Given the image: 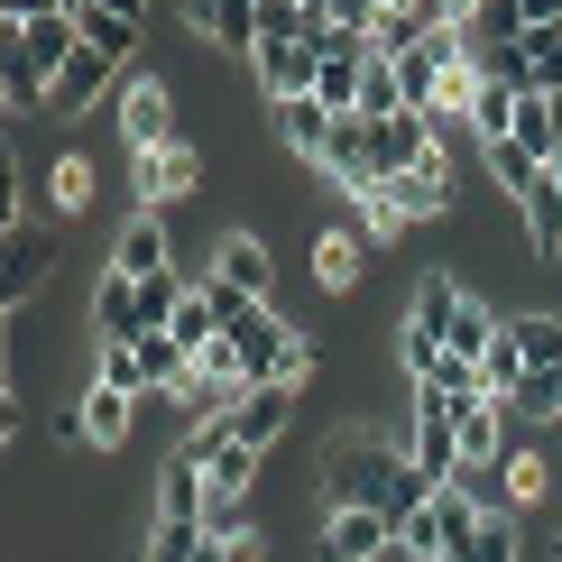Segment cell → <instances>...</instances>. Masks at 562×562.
<instances>
[{"label": "cell", "mask_w": 562, "mask_h": 562, "mask_svg": "<svg viewBox=\"0 0 562 562\" xmlns=\"http://www.w3.org/2000/svg\"><path fill=\"white\" fill-rule=\"evenodd\" d=\"M396 471H406V452L379 434H333V452H323V517H341V507H387Z\"/></svg>", "instance_id": "1"}, {"label": "cell", "mask_w": 562, "mask_h": 562, "mask_svg": "<svg viewBox=\"0 0 562 562\" xmlns=\"http://www.w3.org/2000/svg\"><path fill=\"white\" fill-rule=\"evenodd\" d=\"M406 461H415L434 488L461 480V406H452L442 387H406Z\"/></svg>", "instance_id": "2"}, {"label": "cell", "mask_w": 562, "mask_h": 562, "mask_svg": "<svg viewBox=\"0 0 562 562\" xmlns=\"http://www.w3.org/2000/svg\"><path fill=\"white\" fill-rule=\"evenodd\" d=\"M111 121H121V138H130V157H148V148H176L184 138V121H176V83L167 75H121V102H111Z\"/></svg>", "instance_id": "3"}, {"label": "cell", "mask_w": 562, "mask_h": 562, "mask_svg": "<svg viewBox=\"0 0 562 562\" xmlns=\"http://www.w3.org/2000/svg\"><path fill=\"white\" fill-rule=\"evenodd\" d=\"M130 184H138V213H176V203L203 194V148H194V138H176V148L130 157Z\"/></svg>", "instance_id": "4"}, {"label": "cell", "mask_w": 562, "mask_h": 562, "mask_svg": "<svg viewBox=\"0 0 562 562\" xmlns=\"http://www.w3.org/2000/svg\"><path fill=\"white\" fill-rule=\"evenodd\" d=\"M213 286H231L240 304H268L277 295V259L259 231H213Z\"/></svg>", "instance_id": "5"}, {"label": "cell", "mask_w": 562, "mask_h": 562, "mask_svg": "<svg viewBox=\"0 0 562 562\" xmlns=\"http://www.w3.org/2000/svg\"><path fill=\"white\" fill-rule=\"evenodd\" d=\"M194 471H203L213 498H249V488H259V452L231 442V425H194Z\"/></svg>", "instance_id": "6"}, {"label": "cell", "mask_w": 562, "mask_h": 562, "mask_svg": "<svg viewBox=\"0 0 562 562\" xmlns=\"http://www.w3.org/2000/svg\"><path fill=\"white\" fill-rule=\"evenodd\" d=\"M222 425H231V442H249V452L268 461L277 442H286V425H295V387H277V379H268V387H249L240 406L222 415Z\"/></svg>", "instance_id": "7"}, {"label": "cell", "mask_w": 562, "mask_h": 562, "mask_svg": "<svg viewBox=\"0 0 562 562\" xmlns=\"http://www.w3.org/2000/svg\"><path fill=\"white\" fill-rule=\"evenodd\" d=\"M387 194L406 203V222H452V203H461V167H452V148H434L415 176H387Z\"/></svg>", "instance_id": "8"}, {"label": "cell", "mask_w": 562, "mask_h": 562, "mask_svg": "<svg viewBox=\"0 0 562 562\" xmlns=\"http://www.w3.org/2000/svg\"><path fill=\"white\" fill-rule=\"evenodd\" d=\"M379 553H396V526L379 517V507H341V517H323L314 562H379Z\"/></svg>", "instance_id": "9"}, {"label": "cell", "mask_w": 562, "mask_h": 562, "mask_svg": "<svg viewBox=\"0 0 562 562\" xmlns=\"http://www.w3.org/2000/svg\"><path fill=\"white\" fill-rule=\"evenodd\" d=\"M434 148H442V138H434V121H425V111H396V121H369V167H379V176H415Z\"/></svg>", "instance_id": "10"}, {"label": "cell", "mask_w": 562, "mask_h": 562, "mask_svg": "<svg viewBox=\"0 0 562 562\" xmlns=\"http://www.w3.org/2000/svg\"><path fill=\"white\" fill-rule=\"evenodd\" d=\"M111 268H121V277H138V286H148V277H176L167 213H130V222H121V240H111Z\"/></svg>", "instance_id": "11"}, {"label": "cell", "mask_w": 562, "mask_h": 562, "mask_svg": "<svg viewBox=\"0 0 562 562\" xmlns=\"http://www.w3.org/2000/svg\"><path fill=\"white\" fill-rule=\"evenodd\" d=\"M176 19H184V29H194L203 46H240V56H249V46H259V0H176Z\"/></svg>", "instance_id": "12"}, {"label": "cell", "mask_w": 562, "mask_h": 562, "mask_svg": "<svg viewBox=\"0 0 562 562\" xmlns=\"http://www.w3.org/2000/svg\"><path fill=\"white\" fill-rule=\"evenodd\" d=\"M268 130H277V148L286 157H304V167H323V148H333V111L314 102V92H295V102H268Z\"/></svg>", "instance_id": "13"}, {"label": "cell", "mask_w": 562, "mask_h": 562, "mask_svg": "<svg viewBox=\"0 0 562 562\" xmlns=\"http://www.w3.org/2000/svg\"><path fill=\"white\" fill-rule=\"evenodd\" d=\"M46 277H56V240L19 222V231H10V268H0V304H10V314H19V304H37Z\"/></svg>", "instance_id": "14"}, {"label": "cell", "mask_w": 562, "mask_h": 562, "mask_svg": "<svg viewBox=\"0 0 562 562\" xmlns=\"http://www.w3.org/2000/svg\"><path fill=\"white\" fill-rule=\"evenodd\" d=\"M83 442L92 452H121V442L138 434V406H157V396H121V387H83Z\"/></svg>", "instance_id": "15"}, {"label": "cell", "mask_w": 562, "mask_h": 562, "mask_svg": "<svg viewBox=\"0 0 562 562\" xmlns=\"http://www.w3.org/2000/svg\"><path fill=\"white\" fill-rule=\"evenodd\" d=\"M360 277H369V240H360V231H350V222L314 231V286L323 295H350Z\"/></svg>", "instance_id": "16"}, {"label": "cell", "mask_w": 562, "mask_h": 562, "mask_svg": "<svg viewBox=\"0 0 562 562\" xmlns=\"http://www.w3.org/2000/svg\"><path fill=\"white\" fill-rule=\"evenodd\" d=\"M507 425H517V415L498 406V396H480V406H461V471H498L507 461Z\"/></svg>", "instance_id": "17"}, {"label": "cell", "mask_w": 562, "mask_h": 562, "mask_svg": "<svg viewBox=\"0 0 562 562\" xmlns=\"http://www.w3.org/2000/svg\"><path fill=\"white\" fill-rule=\"evenodd\" d=\"M148 333V314H138V277L102 268V286H92V341H138Z\"/></svg>", "instance_id": "18"}, {"label": "cell", "mask_w": 562, "mask_h": 562, "mask_svg": "<svg viewBox=\"0 0 562 562\" xmlns=\"http://www.w3.org/2000/svg\"><path fill=\"white\" fill-rule=\"evenodd\" d=\"M203 507H213V488H203L194 452H176L167 471H157V517H167V526H203Z\"/></svg>", "instance_id": "19"}, {"label": "cell", "mask_w": 562, "mask_h": 562, "mask_svg": "<svg viewBox=\"0 0 562 562\" xmlns=\"http://www.w3.org/2000/svg\"><path fill=\"white\" fill-rule=\"evenodd\" d=\"M323 176H333L341 194L379 184V167H369V121H341V130H333V148H323Z\"/></svg>", "instance_id": "20"}, {"label": "cell", "mask_w": 562, "mask_h": 562, "mask_svg": "<svg viewBox=\"0 0 562 562\" xmlns=\"http://www.w3.org/2000/svg\"><path fill=\"white\" fill-rule=\"evenodd\" d=\"M350 231H360L369 249H387L396 231H406V203L387 194V176H379V184H360V194H350Z\"/></svg>", "instance_id": "21"}, {"label": "cell", "mask_w": 562, "mask_h": 562, "mask_svg": "<svg viewBox=\"0 0 562 562\" xmlns=\"http://www.w3.org/2000/svg\"><path fill=\"white\" fill-rule=\"evenodd\" d=\"M480 157H488V176H498V194L517 203V213H526V203H535V194L553 184V176H544V167H535V157L517 148V138H498V148H480Z\"/></svg>", "instance_id": "22"}, {"label": "cell", "mask_w": 562, "mask_h": 562, "mask_svg": "<svg viewBox=\"0 0 562 562\" xmlns=\"http://www.w3.org/2000/svg\"><path fill=\"white\" fill-rule=\"evenodd\" d=\"M498 488H507V507H544V488H553V461L535 452V442H507V461H498Z\"/></svg>", "instance_id": "23"}, {"label": "cell", "mask_w": 562, "mask_h": 562, "mask_svg": "<svg viewBox=\"0 0 562 562\" xmlns=\"http://www.w3.org/2000/svg\"><path fill=\"white\" fill-rule=\"evenodd\" d=\"M111 75H121V65H111L102 46H83V56L65 65V75H56V111H92V102L111 92Z\"/></svg>", "instance_id": "24"}, {"label": "cell", "mask_w": 562, "mask_h": 562, "mask_svg": "<svg viewBox=\"0 0 562 562\" xmlns=\"http://www.w3.org/2000/svg\"><path fill=\"white\" fill-rule=\"evenodd\" d=\"M92 194H102L92 157H83V148H65L56 167H46V203H56V213H92Z\"/></svg>", "instance_id": "25"}, {"label": "cell", "mask_w": 562, "mask_h": 562, "mask_svg": "<svg viewBox=\"0 0 562 562\" xmlns=\"http://www.w3.org/2000/svg\"><path fill=\"white\" fill-rule=\"evenodd\" d=\"M92 387H121V396H157V387H148V360H138V341H92Z\"/></svg>", "instance_id": "26"}, {"label": "cell", "mask_w": 562, "mask_h": 562, "mask_svg": "<svg viewBox=\"0 0 562 562\" xmlns=\"http://www.w3.org/2000/svg\"><path fill=\"white\" fill-rule=\"evenodd\" d=\"M507 341L526 369H562V314H507Z\"/></svg>", "instance_id": "27"}, {"label": "cell", "mask_w": 562, "mask_h": 562, "mask_svg": "<svg viewBox=\"0 0 562 562\" xmlns=\"http://www.w3.org/2000/svg\"><path fill=\"white\" fill-rule=\"evenodd\" d=\"M507 415H526V425H562V369H526L517 396H507Z\"/></svg>", "instance_id": "28"}, {"label": "cell", "mask_w": 562, "mask_h": 562, "mask_svg": "<svg viewBox=\"0 0 562 562\" xmlns=\"http://www.w3.org/2000/svg\"><path fill=\"white\" fill-rule=\"evenodd\" d=\"M167 333H176L184 350L222 341V304H213V286H184V304H176V323H167Z\"/></svg>", "instance_id": "29"}, {"label": "cell", "mask_w": 562, "mask_h": 562, "mask_svg": "<svg viewBox=\"0 0 562 562\" xmlns=\"http://www.w3.org/2000/svg\"><path fill=\"white\" fill-rule=\"evenodd\" d=\"M471 46H480V56H488V46H526V10H517V0H480V10H471Z\"/></svg>", "instance_id": "30"}, {"label": "cell", "mask_w": 562, "mask_h": 562, "mask_svg": "<svg viewBox=\"0 0 562 562\" xmlns=\"http://www.w3.org/2000/svg\"><path fill=\"white\" fill-rule=\"evenodd\" d=\"M75 29H83V46H102L111 65H130V46H138V19H121V10H75Z\"/></svg>", "instance_id": "31"}, {"label": "cell", "mask_w": 562, "mask_h": 562, "mask_svg": "<svg viewBox=\"0 0 562 562\" xmlns=\"http://www.w3.org/2000/svg\"><path fill=\"white\" fill-rule=\"evenodd\" d=\"M406 111V83H396L387 56H369V83H360V121H396Z\"/></svg>", "instance_id": "32"}, {"label": "cell", "mask_w": 562, "mask_h": 562, "mask_svg": "<svg viewBox=\"0 0 562 562\" xmlns=\"http://www.w3.org/2000/svg\"><path fill=\"white\" fill-rule=\"evenodd\" d=\"M461 562H517V507H488L480 535H471V553Z\"/></svg>", "instance_id": "33"}, {"label": "cell", "mask_w": 562, "mask_h": 562, "mask_svg": "<svg viewBox=\"0 0 562 562\" xmlns=\"http://www.w3.org/2000/svg\"><path fill=\"white\" fill-rule=\"evenodd\" d=\"M517 148L535 157V167H553V148H562V121H553V102H526V111H517Z\"/></svg>", "instance_id": "34"}, {"label": "cell", "mask_w": 562, "mask_h": 562, "mask_svg": "<svg viewBox=\"0 0 562 562\" xmlns=\"http://www.w3.org/2000/svg\"><path fill=\"white\" fill-rule=\"evenodd\" d=\"M203 553V526H167V517H148V544H138V562H194Z\"/></svg>", "instance_id": "35"}, {"label": "cell", "mask_w": 562, "mask_h": 562, "mask_svg": "<svg viewBox=\"0 0 562 562\" xmlns=\"http://www.w3.org/2000/svg\"><path fill=\"white\" fill-rule=\"evenodd\" d=\"M194 562H268V544H259V535H203Z\"/></svg>", "instance_id": "36"}, {"label": "cell", "mask_w": 562, "mask_h": 562, "mask_svg": "<svg viewBox=\"0 0 562 562\" xmlns=\"http://www.w3.org/2000/svg\"><path fill=\"white\" fill-rule=\"evenodd\" d=\"M323 19L350 29V37H369V29H379V0H323Z\"/></svg>", "instance_id": "37"}, {"label": "cell", "mask_w": 562, "mask_h": 562, "mask_svg": "<svg viewBox=\"0 0 562 562\" xmlns=\"http://www.w3.org/2000/svg\"><path fill=\"white\" fill-rule=\"evenodd\" d=\"M65 0H0V29H29V19H56Z\"/></svg>", "instance_id": "38"}, {"label": "cell", "mask_w": 562, "mask_h": 562, "mask_svg": "<svg viewBox=\"0 0 562 562\" xmlns=\"http://www.w3.org/2000/svg\"><path fill=\"white\" fill-rule=\"evenodd\" d=\"M526 10V29H562V0H517Z\"/></svg>", "instance_id": "39"}, {"label": "cell", "mask_w": 562, "mask_h": 562, "mask_svg": "<svg viewBox=\"0 0 562 562\" xmlns=\"http://www.w3.org/2000/svg\"><path fill=\"white\" fill-rule=\"evenodd\" d=\"M83 10H121V19H138V29H148V0H83Z\"/></svg>", "instance_id": "40"}, {"label": "cell", "mask_w": 562, "mask_h": 562, "mask_svg": "<svg viewBox=\"0 0 562 562\" xmlns=\"http://www.w3.org/2000/svg\"><path fill=\"white\" fill-rule=\"evenodd\" d=\"M544 176H553V184H562V148H553V167H544Z\"/></svg>", "instance_id": "41"}, {"label": "cell", "mask_w": 562, "mask_h": 562, "mask_svg": "<svg viewBox=\"0 0 562 562\" xmlns=\"http://www.w3.org/2000/svg\"><path fill=\"white\" fill-rule=\"evenodd\" d=\"M553 562H562V535H553Z\"/></svg>", "instance_id": "42"}, {"label": "cell", "mask_w": 562, "mask_h": 562, "mask_svg": "<svg viewBox=\"0 0 562 562\" xmlns=\"http://www.w3.org/2000/svg\"><path fill=\"white\" fill-rule=\"evenodd\" d=\"M259 10H268V0H259Z\"/></svg>", "instance_id": "43"}]
</instances>
